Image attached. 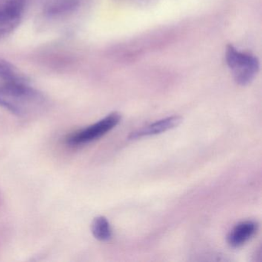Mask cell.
<instances>
[{"label":"cell","instance_id":"cell-5","mask_svg":"<svg viewBox=\"0 0 262 262\" xmlns=\"http://www.w3.org/2000/svg\"><path fill=\"white\" fill-rule=\"evenodd\" d=\"M182 120L183 119L179 116L165 118V119L157 121L148 126L144 127L138 131L131 133L128 136V139L134 140V139L161 134V133H165V132L173 129V128L179 126L182 123Z\"/></svg>","mask_w":262,"mask_h":262},{"label":"cell","instance_id":"cell-1","mask_svg":"<svg viewBox=\"0 0 262 262\" xmlns=\"http://www.w3.org/2000/svg\"><path fill=\"white\" fill-rule=\"evenodd\" d=\"M43 102V95L30 83L0 81V107L16 116H26Z\"/></svg>","mask_w":262,"mask_h":262},{"label":"cell","instance_id":"cell-3","mask_svg":"<svg viewBox=\"0 0 262 262\" xmlns=\"http://www.w3.org/2000/svg\"><path fill=\"white\" fill-rule=\"evenodd\" d=\"M121 119L122 116L117 112L110 113L99 122L70 135L66 139V142L70 146H79L90 143L113 129Z\"/></svg>","mask_w":262,"mask_h":262},{"label":"cell","instance_id":"cell-8","mask_svg":"<svg viewBox=\"0 0 262 262\" xmlns=\"http://www.w3.org/2000/svg\"><path fill=\"white\" fill-rule=\"evenodd\" d=\"M0 81L30 83V79L13 64L0 58Z\"/></svg>","mask_w":262,"mask_h":262},{"label":"cell","instance_id":"cell-6","mask_svg":"<svg viewBox=\"0 0 262 262\" xmlns=\"http://www.w3.org/2000/svg\"><path fill=\"white\" fill-rule=\"evenodd\" d=\"M258 229V224L248 220L236 225L228 235V243L232 248H239L248 242Z\"/></svg>","mask_w":262,"mask_h":262},{"label":"cell","instance_id":"cell-4","mask_svg":"<svg viewBox=\"0 0 262 262\" xmlns=\"http://www.w3.org/2000/svg\"><path fill=\"white\" fill-rule=\"evenodd\" d=\"M26 0H0V39L14 31L20 24Z\"/></svg>","mask_w":262,"mask_h":262},{"label":"cell","instance_id":"cell-2","mask_svg":"<svg viewBox=\"0 0 262 262\" xmlns=\"http://www.w3.org/2000/svg\"><path fill=\"white\" fill-rule=\"evenodd\" d=\"M225 60L236 83L242 86L254 80L260 68L258 59L255 56L240 51L231 44L227 46Z\"/></svg>","mask_w":262,"mask_h":262},{"label":"cell","instance_id":"cell-9","mask_svg":"<svg viewBox=\"0 0 262 262\" xmlns=\"http://www.w3.org/2000/svg\"><path fill=\"white\" fill-rule=\"evenodd\" d=\"M91 230L93 236L101 242H108L113 236L110 222L104 216H98L93 219Z\"/></svg>","mask_w":262,"mask_h":262},{"label":"cell","instance_id":"cell-7","mask_svg":"<svg viewBox=\"0 0 262 262\" xmlns=\"http://www.w3.org/2000/svg\"><path fill=\"white\" fill-rule=\"evenodd\" d=\"M79 2V0H48L44 7V13L49 17L64 16L76 10Z\"/></svg>","mask_w":262,"mask_h":262}]
</instances>
